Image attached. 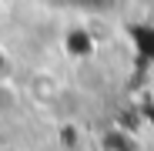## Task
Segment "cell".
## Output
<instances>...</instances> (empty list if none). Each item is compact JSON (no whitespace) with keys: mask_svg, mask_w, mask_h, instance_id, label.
I'll use <instances>...</instances> for the list:
<instances>
[{"mask_svg":"<svg viewBox=\"0 0 154 151\" xmlns=\"http://www.w3.org/2000/svg\"><path fill=\"white\" fill-rule=\"evenodd\" d=\"M10 74H14V61H10L7 50L0 47V84H7V81H10Z\"/></svg>","mask_w":154,"mask_h":151,"instance_id":"obj_1","label":"cell"}]
</instances>
